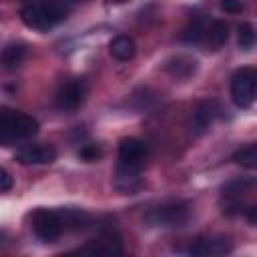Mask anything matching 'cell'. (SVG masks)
<instances>
[{
  "mask_svg": "<svg viewBox=\"0 0 257 257\" xmlns=\"http://www.w3.org/2000/svg\"><path fill=\"white\" fill-rule=\"evenodd\" d=\"M72 2H80V0H72Z\"/></svg>",
  "mask_w": 257,
  "mask_h": 257,
  "instance_id": "484cf974",
  "label": "cell"
},
{
  "mask_svg": "<svg viewBox=\"0 0 257 257\" xmlns=\"http://www.w3.org/2000/svg\"><path fill=\"white\" fill-rule=\"evenodd\" d=\"M78 157L82 161H86V163H94V161H98L102 157V151H100L98 145H82L80 151H78Z\"/></svg>",
  "mask_w": 257,
  "mask_h": 257,
  "instance_id": "44dd1931",
  "label": "cell"
},
{
  "mask_svg": "<svg viewBox=\"0 0 257 257\" xmlns=\"http://www.w3.org/2000/svg\"><path fill=\"white\" fill-rule=\"evenodd\" d=\"M10 187H12V177H10V173L4 171V169H0V193H2V191H8Z\"/></svg>",
  "mask_w": 257,
  "mask_h": 257,
  "instance_id": "603a6c76",
  "label": "cell"
},
{
  "mask_svg": "<svg viewBox=\"0 0 257 257\" xmlns=\"http://www.w3.org/2000/svg\"><path fill=\"white\" fill-rule=\"evenodd\" d=\"M207 26H209V20L203 18V16H197V18H193V20L187 24V28L183 30L181 38H183L185 42H189V44H201V42H205Z\"/></svg>",
  "mask_w": 257,
  "mask_h": 257,
  "instance_id": "9a60e30c",
  "label": "cell"
},
{
  "mask_svg": "<svg viewBox=\"0 0 257 257\" xmlns=\"http://www.w3.org/2000/svg\"><path fill=\"white\" fill-rule=\"evenodd\" d=\"M233 249L231 241L223 235H217V237H205V239H197L191 247H189V253L193 255H225Z\"/></svg>",
  "mask_w": 257,
  "mask_h": 257,
  "instance_id": "7c38bea8",
  "label": "cell"
},
{
  "mask_svg": "<svg viewBox=\"0 0 257 257\" xmlns=\"http://www.w3.org/2000/svg\"><path fill=\"white\" fill-rule=\"evenodd\" d=\"M32 231H34L36 237L42 239L44 243L56 241V239L62 235V231H64L58 211L36 209V211L32 213Z\"/></svg>",
  "mask_w": 257,
  "mask_h": 257,
  "instance_id": "5b68a950",
  "label": "cell"
},
{
  "mask_svg": "<svg viewBox=\"0 0 257 257\" xmlns=\"http://www.w3.org/2000/svg\"><path fill=\"white\" fill-rule=\"evenodd\" d=\"M38 133V120L12 108H0V145L8 147L18 141L32 139Z\"/></svg>",
  "mask_w": 257,
  "mask_h": 257,
  "instance_id": "7a4b0ae2",
  "label": "cell"
},
{
  "mask_svg": "<svg viewBox=\"0 0 257 257\" xmlns=\"http://www.w3.org/2000/svg\"><path fill=\"white\" fill-rule=\"evenodd\" d=\"M56 159V149L50 145H28L16 151L14 161L20 165H46Z\"/></svg>",
  "mask_w": 257,
  "mask_h": 257,
  "instance_id": "9c48e42d",
  "label": "cell"
},
{
  "mask_svg": "<svg viewBox=\"0 0 257 257\" xmlns=\"http://www.w3.org/2000/svg\"><path fill=\"white\" fill-rule=\"evenodd\" d=\"M221 8L229 14H239L243 10V4L241 0H221Z\"/></svg>",
  "mask_w": 257,
  "mask_h": 257,
  "instance_id": "7402d4cb",
  "label": "cell"
},
{
  "mask_svg": "<svg viewBox=\"0 0 257 257\" xmlns=\"http://www.w3.org/2000/svg\"><path fill=\"white\" fill-rule=\"evenodd\" d=\"M58 215H60L64 229L80 231V229H86L90 225V215L80 211V209H64V211H58Z\"/></svg>",
  "mask_w": 257,
  "mask_h": 257,
  "instance_id": "e0dca14e",
  "label": "cell"
},
{
  "mask_svg": "<svg viewBox=\"0 0 257 257\" xmlns=\"http://www.w3.org/2000/svg\"><path fill=\"white\" fill-rule=\"evenodd\" d=\"M106 2H108V4H122L124 0H106Z\"/></svg>",
  "mask_w": 257,
  "mask_h": 257,
  "instance_id": "cb8c5ba5",
  "label": "cell"
},
{
  "mask_svg": "<svg viewBox=\"0 0 257 257\" xmlns=\"http://www.w3.org/2000/svg\"><path fill=\"white\" fill-rule=\"evenodd\" d=\"M229 38V28L225 22L221 20H209V26H207V36H205V42L211 44L213 48H221Z\"/></svg>",
  "mask_w": 257,
  "mask_h": 257,
  "instance_id": "ac0fdd59",
  "label": "cell"
},
{
  "mask_svg": "<svg viewBox=\"0 0 257 257\" xmlns=\"http://www.w3.org/2000/svg\"><path fill=\"white\" fill-rule=\"evenodd\" d=\"M189 205L187 203H169L163 207L153 209L145 219L151 225H161V227H181L189 221Z\"/></svg>",
  "mask_w": 257,
  "mask_h": 257,
  "instance_id": "8992f818",
  "label": "cell"
},
{
  "mask_svg": "<svg viewBox=\"0 0 257 257\" xmlns=\"http://www.w3.org/2000/svg\"><path fill=\"white\" fill-rule=\"evenodd\" d=\"M108 50H110V54H112L116 60L126 62V60H131V58L135 56L137 46H135V40H133L131 36L120 34V36H116V38H112V40H110Z\"/></svg>",
  "mask_w": 257,
  "mask_h": 257,
  "instance_id": "2e32d148",
  "label": "cell"
},
{
  "mask_svg": "<svg viewBox=\"0 0 257 257\" xmlns=\"http://www.w3.org/2000/svg\"><path fill=\"white\" fill-rule=\"evenodd\" d=\"M253 44H255V28H253V24H249V22L239 24V46L243 50H249V48H253Z\"/></svg>",
  "mask_w": 257,
  "mask_h": 257,
  "instance_id": "ffe728a7",
  "label": "cell"
},
{
  "mask_svg": "<svg viewBox=\"0 0 257 257\" xmlns=\"http://www.w3.org/2000/svg\"><path fill=\"white\" fill-rule=\"evenodd\" d=\"M145 157H147V149L139 139H122L118 145V167L122 169H131V171H141V167L145 165Z\"/></svg>",
  "mask_w": 257,
  "mask_h": 257,
  "instance_id": "ba28073f",
  "label": "cell"
},
{
  "mask_svg": "<svg viewBox=\"0 0 257 257\" xmlns=\"http://www.w3.org/2000/svg\"><path fill=\"white\" fill-rule=\"evenodd\" d=\"M167 72L177 80H187L197 72V60L187 54H177L167 62Z\"/></svg>",
  "mask_w": 257,
  "mask_h": 257,
  "instance_id": "4fadbf2b",
  "label": "cell"
},
{
  "mask_svg": "<svg viewBox=\"0 0 257 257\" xmlns=\"http://www.w3.org/2000/svg\"><path fill=\"white\" fill-rule=\"evenodd\" d=\"M257 70L253 66L239 68L231 78V98L239 108H249L255 102Z\"/></svg>",
  "mask_w": 257,
  "mask_h": 257,
  "instance_id": "3957f363",
  "label": "cell"
},
{
  "mask_svg": "<svg viewBox=\"0 0 257 257\" xmlns=\"http://www.w3.org/2000/svg\"><path fill=\"white\" fill-rule=\"evenodd\" d=\"M80 253H90V255H120L122 253V243L120 237L112 231L100 233L96 239L88 241L84 247H80Z\"/></svg>",
  "mask_w": 257,
  "mask_h": 257,
  "instance_id": "30bf717a",
  "label": "cell"
},
{
  "mask_svg": "<svg viewBox=\"0 0 257 257\" xmlns=\"http://www.w3.org/2000/svg\"><path fill=\"white\" fill-rule=\"evenodd\" d=\"M2 237H4V235H2V233H0V245H2Z\"/></svg>",
  "mask_w": 257,
  "mask_h": 257,
  "instance_id": "d4e9b609",
  "label": "cell"
},
{
  "mask_svg": "<svg viewBox=\"0 0 257 257\" xmlns=\"http://www.w3.org/2000/svg\"><path fill=\"white\" fill-rule=\"evenodd\" d=\"M84 94H86L84 82L78 80V78H72V80H66L58 86V90L54 94V102L62 110H74L82 104Z\"/></svg>",
  "mask_w": 257,
  "mask_h": 257,
  "instance_id": "52a82bcc",
  "label": "cell"
},
{
  "mask_svg": "<svg viewBox=\"0 0 257 257\" xmlns=\"http://www.w3.org/2000/svg\"><path fill=\"white\" fill-rule=\"evenodd\" d=\"M233 161L245 169H255L257 167V145H247V147L239 149L233 155Z\"/></svg>",
  "mask_w": 257,
  "mask_h": 257,
  "instance_id": "d6986e66",
  "label": "cell"
},
{
  "mask_svg": "<svg viewBox=\"0 0 257 257\" xmlns=\"http://www.w3.org/2000/svg\"><path fill=\"white\" fill-rule=\"evenodd\" d=\"M26 58V46L24 44H8L0 50V68L14 70L18 68Z\"/></svg>",
  "mask_w": 257,
  "mask_h": 257,
  "instance_id": "5bb4252c",
  "label": "cell"
},
{
  "mask_svg": "<svg viewBox=\"0 0 257 257\" xmlns=\"http://www.w3.org/2000/svg\"><path fill=\"white\" fill-rule=\"evenodd\" d=\"M253 181H231L223 187L221 193V209L225 215H239L249 203H247V195L251 193Z\"/></svg>",
  "mask_w": 257,
  "mask_h": 257,
  "instance_id": "277c9868",
  "label": "cell"
},
{
  "mask_svg": "<svg viewBox=\"0 0 257 257\" xmlns=\"http://www.w3.org/2000/svg\"><path fill=\"white\" fill-rule=\"evenodd\" d=\"M221 114V104L217 100H203L197 104L195 112H193V128L197 135L207 133L213 122L217 120V116Z\"/></svg>",
  "mask_w": 257,
  "mask_h": 257,
  "instance_id": "8fae6325",
  "label": "cell"
},
{
  "mask_svg": "<svg viewBox=\"0 0 257 257\" xmlns=\"http://www.w3.org/2000/svg\"><path fill=\"white\" fill-rule=\"evenodd\" d=\"M68 14V8L60 0H44V2H32L26 4L20 10L22 22L38 32H48L56 24H60Z\"/></svg>",
  "mask_w": 257,
  "mask_h": 257,
  "instance_id": "6da1fadb",
  "label": "cell"
}]
</instances>
